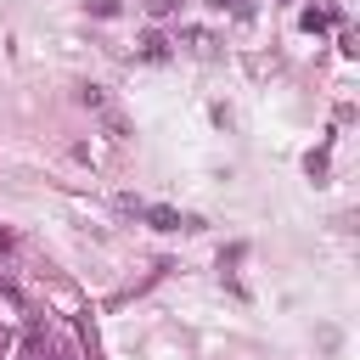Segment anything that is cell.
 I'll use <instances>...</instances> for the list:
<instances>
[{
	"mask_svg": "<svg viewBox=\"0 0 360 360\" xmlns=\"http://www.w3.org/2000/svg\"><path fill=\"white\" fill-rule=\"evenodd\" d=\"M17 360H56V338H51L45 326H28V332H22V349H17Z\"/></svg>",
	"mask_w": 360,
	"mask_h": 360,
	"instance_id": "cell-1",
	"label": "cell"
},
{
	"mask_svg": "<svg viewBox=\"0 0 360 360\" xmlns=\"http://www.w3.org/2000/svg\"><path fill=\"white\" fill-rule=\"evenodd\" d=\"M141 214H146L158 231H180V225H191V219H186V214H174V208H141Z\"/></svg>",
	"mask_w": 360,
	"mask_h": 360,
	"instance_id": "cell-2",
	"label": "cell"
},
{
	"mask_svg": "<svg viewBox=\"0 0 360 360\" xmlns=\"http://www.w3.org/2000/svg\"><path fill=\"white\" fill-rule=\"evenodd\" d=\"M141 56H146V62H163V56H169V39H163V34H146V39H141Z\"/></svg>",
	"mask_w": 360,
	"mask_h": 360,
	"instance_id": "cell-3",
	"label": "cell"
},
{
	"mask_svg": "<svg viewBox=\"0 0 360 360\" xmlns=\"http://www.w3.org/2000/svg\"><path fill=\"white\" fill-rule=\"evenodd\" d=\"M174 6H180V0H146V11H152V17H169Z\"/></svg>",
	"mask_w": 360,
	"mask_h": 360,
	"instance_id": "cell-4",
	"label": "cell"
},
{
	"mask_svg": "<svg viewBox=\"0 0 360 360\" xmlns=\"http://www.w3.org/2000/svg\"><path fill=\"white\" fill-rule=\"evenodd\" d=\"M0 349H6V332H0Z\"/></svg>",
	"mask_w": 360,
	"mask_h": 360,
	"instance_id": "cell-5",
	"label": "cell"
}]
</instances>
